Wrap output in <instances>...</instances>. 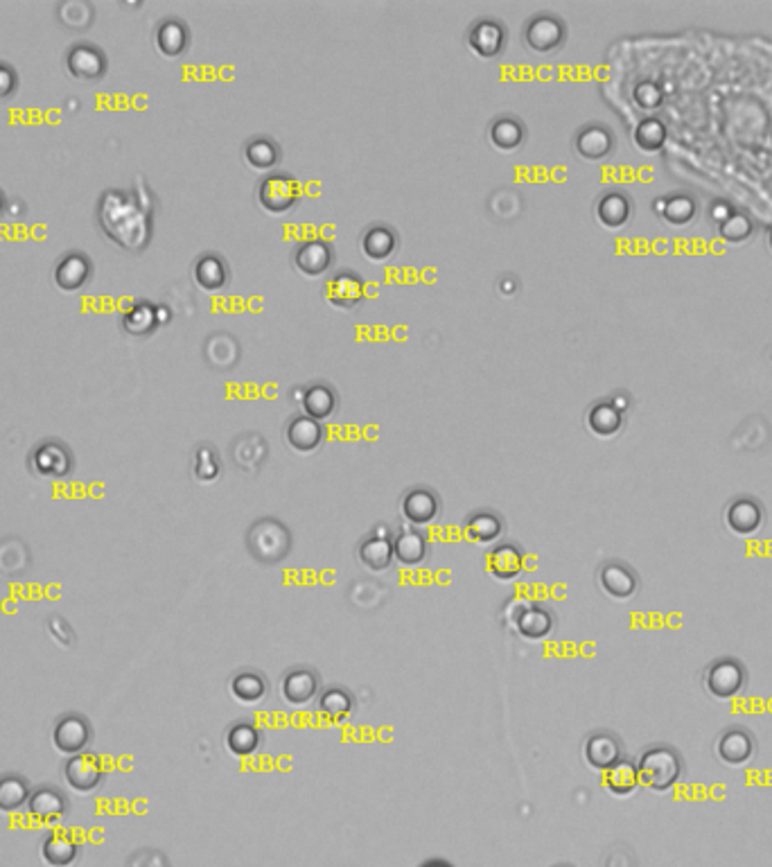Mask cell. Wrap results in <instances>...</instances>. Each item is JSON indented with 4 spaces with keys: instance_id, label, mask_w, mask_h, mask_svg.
Masks as SVG:
<instances>
[{
    "instance_id": "cell-1",
    "label": "cell",
    "mask_w": 772,
    "mask_h": 867,
    "mask_svg": "<svg viewBox=\"0 0 772 867\" xmlns=\"http://www.w3.org/2000/svg\"><path fill=\"white\" fill-rule=\"evenodd\" d=\"M639 779L652 791H666L680 774V761L666 748H652L639 761Z\"/></svg>"
},
{
    "instance_id": "cell-2",
    "label": "cell",
    "mask_w": 772,
    "mask_h": 867,
    "mask_svg": "<svg viewBox=\"0 0 772 867\" xmlns=\"http://www.w3.org/2000/svg\"><path fill=\"white\" fill-rule=\"evenodd\" d=\"M298 197H301V190H298L297 179L282 174V172L269 174L258 188V201L269 215L289 213L298 204Z\"/></svg>"
},
{
    "instance_id": "cell-3",
    "label": "cell",
    "mask_w": 772,
    "mask_h": 867,
    "mask_svg": "<svg viewBox=\"0 0 772 867\" xmlns=\"http://www.w3.org/2000/svg\"><path fill=\"white\" fill-rule=\"evenodd\" d=\"M567 39V28L554 14H540L531 19L524 28V46L537 55H551L560 50Z\"/></svg>"
},
{
    "instance_id": "cell-4",
    "label": "cell",
    "mask_w": 772,
    "mask_h": 867,
    "mask_svg": "<svg viewBox=\"0 0 772 867\" xmlns=\"http://www.w3.org/2000/svg\"><path fill=\"white\" fill-rule=\"evenodd\" d=\"M510 626L522 640L540 641L554 631V615L537 603L524 601L515 606L513 615H510Z\"/></svg>"
},
{
    "instance_id": "cell-5",
    "label": "cell",
    "mask_w": 772,
    "mask_h": 867,
    "mask_svg": "<svg viewBox=\"0 0 772 867\" xmlns=\"http://www.w3.org/2000/svg\"><path fill=\"white\" fill-rule=\"evenodd\" d=\"M324 296L337 310H355L366 296V283L355 271H339L325 283Z\"/></svg>"
},
{
    "instance_id": "cell-6",
    "label": "cell",
    "mask_w": 772,
    "mask_h": 867,
    "mask_svg": "<svg viewBox=\"0 0 772 867\" xmlns=\"http://www.w3.org/2000/svg\"><path fill=\"white\" fill-rule=\"evenodd\" d=\"M467 48L481 59H497L506 48V28L495 19H481L467 32Z\"/></svg>"
},
{
    "instance_id": "cell-7",
    "label": "cell",
    "mask_w": 772,
    "mask_h": 867,
    "mask_svg": "<svg viewBox=\"0 0 772 867\" xmlns=\"http://www.w3.org/2000/svg\"><path fill=\"white\" fill-rule=\"evenodd\" d=\"M334 253L330 249L328 242L324 240H307L294 249V267L301 271L307 279H316L324 276L325 271L333 267Z\"/></svg>"
},
{
    "instance_id": "cell-8",
    "label": "cell",
    "mask_w": 772,
    "mask_h": 867,
    "mask_svg": "<svg viewBox=\"0 0 772 867\" xmlns=\"http://www.w3.org/2000/svg\"><path fill=\"white\" fill-rule=\"evenodd\" d=\"M285 441L294 452L310 455V452H316L324 446L325 429L319 420L303 413V416H297L294 420H289L285 431Z\"/></svg>"
},
{
    "instance_id": "cell-9",
    "label": "cell",
    "mask_w": 772,
    "mask_h": 867,
    "mask_svg": "<svg viewBox=\"0 0 772 867\" xmlns=\"http://www.w3.org/2000/svg\"><path fill=\"white\" fill-rule=\"evenodd\" d=\"M524 571V553L518 544L504 543L497 544L491 553H488V574L492 579L501 580V583H510V580L519 579Z\"/></svg>"
},
{
    "instance_id": "cell-10",
    "label": "cell",
    "mask_w": 772,
    "mask_h": 867,
    "mask_svg": "<svg viewBox=\"0 0 772 867\" xmlns=\"http://www.w3.org/2000/svg\"><path fill=\"white\" fill-rule=\"evenodd\" d=\"M597 219L608 231H621L633 219V201L624 192H606L597 201Z\"/></svg>"
},
{
    "instance_id": "cell-11",
    "label": "cell",
    "mask_w": 772,
    "mask_h": 867,
    "mask_svg": "<svg viewBox=\"0 0 772 867\" xmlns=\"http://www.w3.org/2000/svg\"><path fill=\"white\" fill-rule=\"evenodd\" d=\"M652 208H655L657 217H661L669 226L675 228L689 226L696 219V215H698V204H696L694 197L687 195V192H675V195L660 197Z\"/></svg>"
},
{
    "instance_id": "cell-12",
    "label": "cell",
    "mask_w": 772,
    "mask_h": 867,
    "mask_svg": "<svg viewBox=\"0 0 772 867\" xmlns=\"http://www.w3.org/2000/svg\"><path fill=\"white\" fill-rule=\"evenodd\" d=\"M725 519H727V526H730L734 534L752 535L754 531L761 529L763 509L757 500H752V497H739V500H734L730 506H727Z\"/></svg>"
},
{
    "instance_id": "cell-13",
    "label": "cell",
    "mask_w": 772,
    "mask_h": 867,
    "mask_svg": "<svg viewBox=\"0 0 772 867\" xmlns=\"http://www.w3.org/2000/svg\"><path fill=\"white\" fill-rule=\"evenodd\" d=\"M612 149H615V136L603 125H590L578 131L576 152L585 161H603V158L610 156Z\"/></svg>"
},
{
    "instance_id": "cell-14",
    "label": "cell",
    "mask_w": 772,
    "mask_h": 867,
    "mask_svg": "<svg viewBox=\"0 0 772 867\" xmlns=\"http://www.w3.org/2000/svg\"><path fill=\"white\" fill-rule=\"evenodd\" d=\"M316 691H319V677L316 673L307 671V668H294L282 677L280 694L289 705L301 707L315 701Z\"/></svg>"
},
{
    "instance_id": "cell-15",
    "label": "cell",
    "mask_w": 772,
    "mask_h": 867,
    "mask_svg": "<svg viewBox=\"0 0 772 867\" xmlns=\"http://www.w3.org/2000/svg\"><path fill=\"white\" fill-rule=\"evenodd\" d=\"M398 249V235L394 228L384 226V224H375V226L366 228L361 235V253L370 262H386L395 255Z\"/></svg>"
},
{
    "instance_id": "cell-16",
    "label": "cell",
    "mask_w": 772,
    "mask_h": 867,
    "mask_svg": "<svg viewBox=\"0 0 772 867\" xmlns=\"http://www.w3.org/2000/svg\"><path fill=\"white\" fill-rule=\"evenodd\" d=\"M440 501L430 488H413L403 500V515L416 526L431 525L439 518Z\"/></svg>"
},
{
    "instance_id": "cell-17",
    "label": "cell",
    "mask_w": 772,
    "mask_h": 867,
    "mask_svg": "<svg viewBox=\"0 0 772 867\" xmlns=\"http://www.w3.org/2000/svg\"><path fill=\"white\" fill-rule=\"evenodd\" d=\"M430 552V540L422 531L418 529H404L395 535L394 540V553L398 558L400 565L416 567L422 565Z\"/></svg>"
},
{
    "instance_id": "cell-18",
    "label": "cell",
    "mask_w": 772,
    "mask_h": 867,
    "mask_svg": "<svg viewBox=\"0 0 772 867\" xmlns=\"http://www.w3.org/2000/svg\"><path fill=\"white\" fill-rule=\"evenodd\" d=\"M585 759L592 768L608 770L621 761V746L612 734H594L585 743Z\"/></svg>"
},
{
    "instance_id": "cell-19",
    "label": "cell",
    "mask_w": 772,
    "mask_h": 867,
    "mask_svg": "<svg viewBox=\"0 0 772 867\" xmlns=\"http://www.w3.org/2000/svg\"><path fill=\"white\" fill-rule=\"evenodd\" d=\"M504 534V522L497 513L491 510H479V513L470 515L466 522V538L476 544H491L497 543Z\"/></svg>"
},
{
    "instance_id": "cell-20",
    "label": "cell",
    "mask_w": 772,
    "mask_h": 867,
    "mask_svg": "<svg viewBox=\"0 0 772 867\" xmlns=\"http://www.w3.org/2000/svg\"><path fill=\"white\" fill-rule=\"evenodd\" d=\"M488 138H491L492 147L500 149V152H515L527 140V129H524V125L518 118L501 116L492 120L491 129H488Z\"/></svg>"
},
{
    "instance_id": "cell-21",
    "label": "cell",
    "mask_w": 772,
    "mask_h": 867,
    "mask_svg": "<svg viewBox=\"0 0 772 867\" xmlns=\"http://www.w3.org/2000/svg\"><path fill=\"white\" fill-rule=\"evenodd\" d=\"M588 427L601 438L617 437L624 427V413L612 403H597L588 411Z\"/></svg>"
},
{
    "instance_id": "cell-22",
    "label": "cell",
    "mask_w": 772,
    "mask_h": 867,
    "mask_svg": "<svg viewBox=\"0 0 772 867\" xmlns=\"http://www.w3.org/2000/svg\"><path fill=\"white\" fill-rule=\"evenodd\" d=\"M267 680H264L260 673L253 671L237 673L231 682L233 698H235L237 703H242V705H258V703H262L264 698H267Z\"/></svg>"
},
{
    "instance_id": "cell-23",
    "label": "cell",
    "mask_w": 772,
    "mask_h": 867,
    "mask_svg": "<svg viewBox=\"0 0 772 867\" xmlns=\"http://www.w3.org/2000/svg\"><path fill=\"white\" fill-rule=\"evenodd\" d=\"M249 538L267 540V543L255 544L253 547V552L262 558H276V556L282 558V553L278 552L276 540L278 543H289V534H287L285 526H282L280 522H273V519H262V522H258V525L251 529Z\"/></svg>"
},
{
    "instance_id": "cell-24",
    "label": "cell",
    "mask_w": 772,
    "mask_h": 867,
    "mask_svg": "<svg viewBox=\"0 0 772 867\" xmlns=\"http://www.w3.org/2000/svg\"><path fill=\"white\" fill-rule=\"evenodd\" d=\"M195 280L204 292H219L228 283V267L217 255H204L197 260Z\"/></svg>"
},
{
    "instance_id": "cell-25",
    "label": "cell",
    "mask_w": 772,
    "mask_h": 867,
    "mask_svg": "<svg viewBox=\"0 0 772 867\" xmlns=\"http://www.w3.org/2000/svg\"><path fill=\"white\" fill-rule=\"evenodd\" d=\"M301 404L306 416L321 422L324 418L333 416L334 409H337V394H334V389H330L328 385H312L306 389Z\"/></svg>"
},
{
    "instance_id": "cell-26",
    "label": "cell",
    "mask_w": 772,
    "mask_h": 867,
    "mask_svg": "<svg viewBox=\"0 0 772 867\" xmlns=\"http://www.w3.org/2000/svg\"><path fill=\"white\" fill-rule=\"evenodd\" d=\"M359 558L368 570L373 571H384L389 570L391 562H394L395 553H394V543L389 538H382V535H370L368 540H364L359 547Z\"/></svg>"
},
{
    "instance_id": "cell-27",
    "label": "cell",
    "mask_w": 772,
    "mask_h": 867,
    "mask_svg": "<svg viewBox=\"0 0 772 867\" xmlns=\"http://www.w3.org/2000/svg\"><path fill=\"white\" fill-rule=\"evenodd\" d=\"M260 743H262V734L251 721L235 723L226 734V746L235 756H251L258 750Z\"/></svg>"
},
{
    "instance_id": "cell-28",
    "label": "cell",
    "mask_w": 772,
    "mask_h": 867,
    "mask_svg": "<svg viewBox=\"0 0 772 867\" xmlns=\"http://www.w3.org/2000/svg\"><path fill=\"white\" fill-rule=\"evenodd\" d=\"M244 161L249 163L253 170L267 172L273 170L280 161V147L273 143L271 138H251L244 147Z\"/></svg>"
},
{
    "instance_id": "cell-29",
    "label": "cell",
    "mask_w": 772,
    "mask_h": 867,
    "mask_svg": "<svg viewBox=\"0 0 772 867\" xmlns=\"http://www.w3.org/2000/svg\"><path fill=\"white\" fill-rule=\"evenodd\" d=\"M666 127L664 122L657 118H643L633 131V143L637 145L639 152L655 154L666 145Z\"/></svg>"
},
{
    "instance_id": "cell-30",
    "label": "cell",
    "mask_w": 772,
    "mask_h": 867,
    "mask_svg": "<svg viewBox=\"0 0 772 867\" xmlns=\"http://www.w3.org/2000/svg\"><path fill=\"white\" fill-rule=\"evenodd\" d=\"M352 707H355V701L348 691L339 689V686H333L321 696L319 701V712L325 721L330 723H343L348 716L352 714Z\"/></svg>"
},
{
    "instance_id": "cell-31",
    "label": "cell",
    "mask_w": 772,
    "mask_h": 867,
    "mask_svg": "<svg viewBox=\"0 0 772 867\" xmlns=\"http://www.w3.org/2000/svg\"><path fill=\"white\" fill-rule=\"evenodd\" d=\"M601 585L608 594H612L615 598H628L630 594L634 592L637 588V580H634L633 571L624 565H617V562H610L601 570Z\"/></svg>"
},
{
    "instance_id": "cell-32",
    "label": "cell",
    "mask_w": 772,
    "mask_h": 867,
    "mask_svg": "<svg viewBox=\"0 0 772 867\" xmlns=\"http://www.w3.org/2000/svg\"><path fill=\"white\" fill-rule=\"evenodd\" d=\"M603 784H606V789L610 791L612 795L624 798V795H630L634 789H637L639 773L633 764H628V761H619V764L606 770Z\"/></svg>"
},
{
    "instance_id": "cell-33",
    "label": "cell",
    "mask_w": 772,
    "mask_h": 867,
    "mask_svg": "<svg viewBox=\"0 0 772 867\" xmlns=\"http://www.w3.org/2000/svg\"><path fill=\"white\" fill-rule=\"evenodd\" d=\"M707 685L716 696H732L741 689V667H736L734 662L716 664L709 673Z\"/></svg>"
},
{
    "instance_id": "cell-34",
    "label": "cell",
    "mask_w": 772,
    "mask_h": 867,
    "mask_svg": "<svg viewBox=\"0 0 772 867\" xmlns=\"http://www.w3.org/2000/svg\"><path fill=\"white\" fill-rule=\"evenodd\" d=\"M716 233L723 242H727V244H745V242L754 235V224L748 215L736 213L734 210L725 222L718 224Z\"/></svg>"
},
{
    "instance_id": "cell-35",
    "label": "cell",
    "mask_w": 772,
    "mask_h": 867,
    "mask_svg": "<svg viewBox=\"0 0 772 867\" xmlns=\"http://www.w3.org/2000/svg\"><path fill=\"white\" fill-rule=\"evenodd\" d=\"M156 41L158 48H161L167 57H176L188 46V30H185L179 21H165V23L158 28Z\"/></svg>"
},
{
    "instance_id": "cell-36",
    "label": "cell",
    "mask_w": 772,
    "mask_h": 867,
    "mask_svg": "<svg viewBox=\"0 0 772 867\" xmlns=\"http://www.w3.org/2000/svg\"><path fill=\"white\" fill-rule=\"evenodd\" d=\"M664 95H661L660 86L652 82H639L634 86V102L639 104L642 109H655L660 107Z\"/></svg>"
},
{
    "instance_id": "cell-37",
    "label": "cell",
    "mask_w": 772,
    "mask_h": 867,
    "mask_svg": "<svg viewBox=\"0 0 772 867\" xmlns=\"http://www.w3.org/2000/svg\"><path fill=\"white\" fill-rule=\"evenodd\" d=\"M195 470H197V477H200L201 482H213V479H217L219 461L217 456L213 455V450H200Z\"/></svg>"
},
{
    "instance_id": "cell-38",
    "label": "cell",
    "mask_w": 772,
    "mask_h": 867,
    "mask_svg": "<svg viewBox=\"0 0 772 867\" xmlns=\"http://www.w3.org/2000/svg\"><path fill=\"white\" fill-rule=\"evenodd\" d=\"M732 213H734V208H732L727 201H714V204L709 206V217H712V222L716 224V226L725 222Z\"/></svg>"
},
{
    "instance_id": "cell-39",
    "label": "cell",
    "mask_w": 772,
    "mask_h": 867,
    "mask_svg": "<svg viewBox=\"0 0 772 867\" xmlns=\"http://www.w3.org/2000/svg\"><path fill=\"white\" fill-rule=\"evenodd\" d=\"M497 288H500V292L504 294V296H513V294H518L519 285H518V280L510 279V276H506V279L500 280V285H497Z\"/></svg>"
},
{
    "instance_id": "cell-40",
    "label": "cell",
    "mask_w": 772,
    "mask_h": 867,
    "mask_svg": "<svg viewBox=\"0 0 772 867\" xmlns=\"http://www.w3.org/2000/svg\"><path fill=\"white\" fill-rule=\"evenodd\" d=\"M292 395H294V400H297V403H301V400H303V395H306V389H297V391H292Z\"/></svg>"
},
{
    "instance_id": "cell-41",
    "label": "cell",
    "mask_w": 772,
    "mask_h": 867,
    "mask_svg": "<svg viewBox=\"0 0 772 867\" xmlns=\"http://www.w3.org/2000/svg\"><path fill=\"white\" fill-rule=\"evenodd\" d=\"M768 249H770V253H772V228H770V233H768Z\"/></svg>"
}]
</instances>
